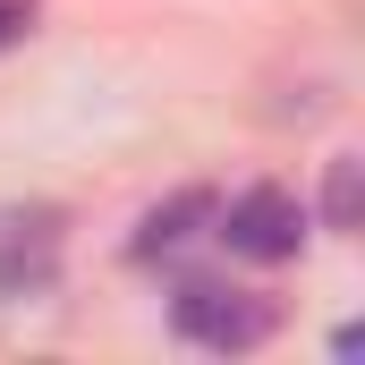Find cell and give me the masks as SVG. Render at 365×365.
<instances>
[{"mask_svg":"<svg viewBox=\"0 0 365 365\" xmlns=\"http://www.w3.org/2000/svg\"><path fill=\"white\" fill-rule=\"evenodd\" d=\"M170 323H179L195 349H221V357H247L280 331V306L255 289H230V280H179L170 297Z\"/></svg>","mask_w":365,"mask_h":365,"instance_id":"cell-1","label":"cell"},{"mask_svg":"<svg viewBox=\"0 0 365 365\" xmlns=\"http://www.w3.org/2000/svg\"><path fill=\"white\" fill-rule=\"evenodd\" d=\"M221 230V247L230 255H247V264H289L297 247H306V204L289 195V187H247V195H230V212H212Z\"/></svg>","mask_w":365,"mask_h":365,"instance_id":"cell-2","label":"cell"},{"mask_svg":"<svg viewBox=\"0 0 365 365\" xmlns=\"http://www.w3.org/2000/svg\"><path fill=\"white\" fill-rule=\"evenodd\" d=\"M60 280V212L51 204H0V297H34Z\"/></svg>","mask_w":365,"mask_h":365,"instance_id":"cell-3","label":"cell"},{"mask_svg":"<svg viewBox=\"0 0 365 365\" xmlns=\"http://www.w3.org/2000/svg\"><path fill=\"white\" fill-rule=\"evenodd\" d=\"M212 212H221V204H212L204 187H187V195H170V204H153V212L136 221V264H162V255H179V247L204 230V221H212Z\"/></svg>","mask_w":365,"mask_h":365,"instance_id":"cell-4","label":"cell"},{"mask_svg":"<svg viewBox=\"0 0 365 365\" xmlns=\"http://www.w3.org/2000/svg\"><path fill=\"white\" fill-rule=\"evenodd\" d=\"M323 230H365V162L340 153L323 170Z\"/></svg>","mask_w":365,"mask_h":365,"instance_id":"cell-5","label":"cell"},{"mask_svg":"<svg viewBox=\"0 0 365 365\" xmlns=\"http://www.w3.org/2000/svg\"><path fill=\"white\" fill-rule=\"evenodd\" d=\"M26 34H34V9H26V0H0V51L26 43Z\"/></svg>","mask_w":365,"mask_h":365,"instance_id":"cell-6","label":"cell"}]
</instances>
